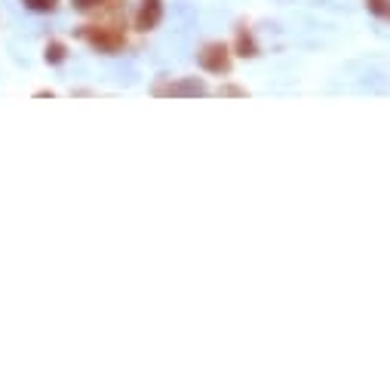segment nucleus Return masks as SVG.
Returning <instances> with one entry per match:
<instances>
[{
    "label": "nucleus",
    "instance_id": "nucleus-1",
    "mask_svg": "<svg viewBox=\"0 0 390 390\" xmlns=\"http://www.w3.org/2000/svg\"><path fill=\"white\" fill-rule=\"evenodd\" d=\"M200 61H203V65H206L209 71H215V74H219V71H228V65H231V61H228V49L219 46V44L209 46L206 53L200 56Z\"/></svg>",
    "mask_w": 390,
    "mask_h": 390
},
{
    "label": "nucleus",
    "instance_id": "nucleus-2",
    "mask_svg": "<svg viewBox=\"0 0 390 390\" xmlns=\"http://www.w3.org/2000/svg\"><path fill=\"white\" fill-rule=\"evenodd\" d=\"M157 19H160V0H145V6L139 13V28H154Z\"/></svg>",
    "mask_w": 390,
    "mask_h": 390
},
{
    "label": "nucleus",
    "instance_id": "nucleus-3",
    "mask_svg": "<svg viewBox=\"0 0 390 390\" xmlns=\"http://www.w3.org/2000/svg\"><path fill=\"white\" fill-rule=\"evenodd\" d=\"M46 59L49 61H61V59H65V46H61V44H49L46 46Z\"/></svg>",
    "mask_w": 390,
    "mask_h": 390
},
{
    "label": "nucleus",
    "instance_id": "nucleus-4",
    "mask_svg": "<svg viewBox=\"0 0 390 390\" xmlns=\"http://www.w3.org/2000/svg\"><path fill=\"white\" fill-rule=\"evenodd\" d=\"M369 9L378 16H390V6H387V0H369Z\"/></svg>",
    "mask_w": 390,
    "mask_h": 390
},
{
    "label": "nucleus",
    "instance_id": "nucleus-5",
    "mask_svg": "<svg viewBox=\"0 0 390 390\" xmlns=\"http://www.w3.org/2000/svg\"><path fill=\"white\" fill-rule=\"evenodd\" d=\"M25 4H28L31 9H53L56 0H25Z\"/></svg>",
    "mask_w": 390,
    "mask_h": 390
},
{
    "label": "nucleus",
    "instance_id": "nucleus-6",
    "mask_svg": "<svg viewBox=\"0 0 390 390\" xmlns=\"http://www.w3.org/2000/svg\"><path fill=\"white\" fill-rule=\"evenodd\" d=\"M240 49H243V56H255V46H252V40L246 34H240Z\"/></svg>",
    "mask_w": 390,
    "mask_h": 390
},
{
    "label": "nucleus",
    "instance_id": "nucleus-7",
    "mask_svg": "<svg viewBox=\"0 0 390 390\" xmlns=\"http://www.w3.org/2000/svg\"><path fill=\"white\" fill-rule=\"evenodd\" d=\"M74 4H77L80 9H89V6H96V4H99V0H74Z\"/></svg>",
    "mask_w": 390,
    "mask_h": 390
}]
</instances>
